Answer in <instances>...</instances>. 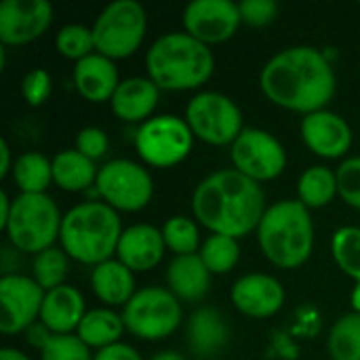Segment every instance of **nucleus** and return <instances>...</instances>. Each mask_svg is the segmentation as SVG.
<instances>
[{
	"instance_id": "c756f323",
	"label": "nucleus",
	"mask_w": 360,
	"mask_h": 360,
	"mask_svg": "<svg viewBox=\"0 0 360 360\" xmlns=\"http://www.w3.org/2000/svg\"><path fill=\"white\" fill-rule=\"evenodd\" d=\"M198 255L202 257V262H205V266L209 268L211 274H226L238 264L240 247H238V240L232 238V236L211 234L202 243V249H200Z\"/></svg>"
},
{
	"instance_id": "79ce46f5",
	"label": "nucleus",
	"mask_w": 360,
	"mask_h": 360,
	"mask_svg": "<svg viewBox=\"0 0 360 360\" xmlns=\"http://www.w3.org/2000/svg\"><path fill=\"white\" fill-rule=\"evenodd\" d=\"M0 177H6V173L11 171V150H8V143L6 139H0Z\"/></svg>"
},
{
	"instance_id": "4be33fe9",
	"label": "nucleus",
	"mask_w": 360,
	"mask_h": 360,
	"mask_svg": "<svg viewBox=\"0 0 360 360\" xmlns=\"http://www.w3.org/2000/svg\"><path fill=\"white\" fill-rule=\"evenodd\" d=\"M169 291L184 302H198L211 287V272L198 253L175 255L167 270Z\"/></svg>"
},
{
	"instance_id": "e433bc0d",
	"label": "nucleus",
	"mask_w": 360,
	"mask_h": 360,
	"mask_svg": "<svg viewBox=\"0 0 360 360\" xmlns=\"http://www.w3.org/2000/svg\"><path fill=\"white\" fill-rule=\"evenodd\" d=\"M238 8L243 23L253 27H264L272 23L278 15V4L274 0H243Z\"/></svg>"
},
{
	"instance_id": "b1692460",
	"label": "nucleus",
	"mask_w": 360,
	"mask_h": 360,
	"mask_svg": "<svg viewBox=\"0 0 360 360\" xmlns=\"http://www.w3.org/2000/svg\"><path fill=\"white\" fill-rule=\"evenodd\" d=\"M190 348L200 359H211L224 350L228 342V327L213 308H200L192 314L188 325Z\"/></svg>"
},
{
	"instance_id": "72a5a7b5",
	"label": "nucleus",
	"mask_w": 360,
	"mask_h": 360,
	"mask_svg": "<svg viewBox=\"0 0 360 360\" xmlns=\"http://www.w3.org/2000/svg\"><path fill=\"white\" fill-rule=\"evenodd\" d=\"M55 44L63 57L80 61V59L93 55V49H95L93 27H86L80 23H70V25L59 30Z\"/></svg>"
},
{
	"instance_id": "bb28decb",
	"label": "nucleus",
	"mask_w": 360,
	"mask_h": 360,
	"mask_svg": "<svg viewBox=\"0 0 360 360\" xmlns=\"http://www.w3.org/2000/svg\"><path fill=\"white\" fill-rule=\"evenodd\" d=\"M13 179L21 194H44L53 181V160L38 152H25L15 160Z\"/></svg>"
},
{
	"instance_id": "f704fd0d",
	"label": "nucleus",
	"mask_w": 360,
	"mask_h": 360,
	"mask_svg": "<svg viewBox=\"0 0 360 360\" xmlns=\"http://www.w3.org/2000/svg\"><path fill=\"white\" fill-rule=\"evenodd\" d=\"M42 360H93L89 346L78 335H51L40 350Z\"/></svg>"
},
{
	"instance_id": "a19ab883",
	"label": "nucleus",
	"mask_w": 360,
	"mask_h": 360,
	"mask_svg": "<svg viewBox=\"0 0 360 360\" xmlns=\"http://www.w3.org/2000/svg\"><path fill=\"white\" fill-rule=\"evenodd\" d=\"M25 331H27V344H30V346H36V348H40V350L46 346V342H49L51 335H53L42 323H34V325L27 327Z\"/></svg>"
},
{
	"instance_id": "c85d7f7f",
	"label": "nucleus",
	"mask_w": 360,
	"mask_h": 360,
	"mask_svg": "<svg viewBox=\"0 0 360 360\" xmlns=\"http://www.w3.org/2000/svg\"><path fill=\"white\" fill-rule=\"evenodd\" d=\"M329 356L331 360H360V314H344L329 333Z\"/></svg>"
},
{
	"instance_id": "a18cd8bd",
	"label": "nucleus",
	"mask_w": 360,
	"mask_h": 360,
	"mask_svg": "<svg viewBox=\"0 0 360 360\" xmlns=\"http://www.w3.org/2000/svg\"><path fill=\"white\" fill-rule=\"evenodd\" d=\"M150 360H186L179 352H173V350H167V352H160V354H156L154 359Z\"/></svg>"
},
{
	"instance_id": "6ab92c4d",
	"label": "nucleus",
	"mask_w": 360,
	"mask_h": 360,
	"mask_svg": "<svg viewBox=\"0 0 360 360\" xmlns=\"http://www.w3.org/2000/svg\"><path fill=\"white\" fill-rule=\"evenodd\" d=\"M86 310H84V297L76 287L61 285L57 289L46 291L40 321L53 335H70L78 325L82 323Z\"/></svg>"
},
{
	"instance_id": "9b49d317",
	"label": "nucleus",
	"mask_w": 360,
	"mask_h": 360,
	"mask_svg": "<svg viewBox=\"0 0 360 360\" xmlns=\"http://www.w3.org/2000/svg\"><path fill=\"white\" fill-rule=\"evenodd\" d=\"M95 184L105 205L116 211H139L154 194L152 175L141 165L127 158L105 162L99 169Z\"/></svg>"
},
{
	"instance_id": "c03bdc74",
	"label": "nucleus",
	"mask_w": 360,
	"mask_h": 360,
	"mask_svg": "<svg viewBox=\"0 0 360 360\" xmlns=\"http://www.w3.org/2000/svg\"><path fill=\"white\" fill-rule=\"evenodd\" d=\"M0 360H32L27 354L15 350V348H2L0 350Z\"/></svg>"
},
{
	"instance_id": "2f4dec72",
	"label": "nucleus",
	"mask_w": 360,
	"mask_h": 360,
	"mask_svg": "<svg viewBox=\"0 0 360 360\" xmlns=\"http://www.w3.org/2000/svg\"><path fill=\"white\" fill-rule=\"evenodd\" d=\"M331 253L344 274L360 283V228H340L331 238Z\"/></svg>"
},
{
	"instance_id": "6e6552de",
	"label": "nucleus",
	"mask_w": 360,
	"mask_h": 360,
	"mask_svg": "<svg viewBox=\"0 0 360 360\" xmlns=\"http://www.w3.org/2000/svg\"><path fill=\"white\" fill-rule=\"evenodd\" d=\"M181 304L165 287L139 289L122 310L124 327L141 340H165L181 323Z\"/></svg>"
},
{
	"instance_id": "5701e85b",
	"label": "nucleus",
	"mask_w": 360,
	"mask_h": 360,
	"mask_svg": "<svg viewBox=\"0 0 360 360\" xmlns=\"http://www.w3.org/2000/svg\"><path fill=\"white\" fill-rule=\"evenodd\" d=\"M91 287L108 306H127L135 291V274L120 259H108L93 268Z\"/></svg>"
},
{
	"instance_id": "ddd939ff",
	"label": "nucleus",
	"mask_w": 360,
	"mask_h": 360,
	"mask_svg": "<svg viewBox=\"0 0 360 360\" xmlns=\"http://www.w3.org/2000/svg\"><path fill=\"white\" fill-rule=\"evenodd\" d=\"M46 291L30 276L4 274L0 278V331L6 335L25 331L40 316Z\"/></svg>"
},
{
	"instance_id": "f257e3e1",
	"label": "nucleus",
	"mask_w": 360,
	"mask_h": 360,
	"mask_svg": "<svg viewBox=\"0 0 360 360\" xmlns=\"http://www.w3.org/2000/svg\"><path fill=\"white\" fill-rule=\"evenodd\" d=\"M264 95L291 112L312 114L325 110L335 95V72L327 55L308 44L276 53L259 74Z\"/></svg>"
},
{
	"instance_id": "9d476101",
	"label": "nucleus",
	"mask_w": 360,
	"mask_h": 360,
	"mask_svg": "<svg viewBox=\"0 0 360 360\" xmlns=\"http://www.w3.org/2000/svg\"><path fill=\"white\" fill-rule=\"evenodd\" d=\"M192 141L194 133L188 122L173 114L152 116L135 135V148L141 160L158 169L175 167L186 160L192 150Z\"/></svg>"
},
{
	"instance_id": "0eeeda50",
	"label": "nucleus",
	"mask_w": 360,
	"mask_h": 360,
	"mask_svg": "<svg viewBox=\"0 0 360 360\" xmlns=\"http://www.w3.org/2000/svg\"><path fill=\"white\" fill-rule=\"evenodd\" d=\"M148 27L146 11L135 0L108 4L93 23L95 51L108 59H124L143 42Z\"/></svg>"
},
{
	"instance_id": "dca6fc26",
	"label": "nucleus",
	"mask_w": 360,
	"mask_h": 360,
	"mask_svg": "<svg viewBox=\"0 0 360 360\" xmlns=\"http://www.w3.org/2000/svg\"><path fill=\"white\" fill-rule=\"evenodd\" d=\"M302 137L306 146L321 158H340L352 146L350 124L340 114L329 110L304 116Z\"/></svg>"
},
{
	"instance_id": "37998d69",
	"label": "nucleus",
	"mask_w": 360,
	"mask_h": 360,
	"mask_svg": "<svg viewBox=\"0 0 360 360\" xmlns=\"http://www.w3.org/2000/svg\"><path fill=\"white\" fill-rule=\"evenodd\" d=\"M11 207H13V200H8L6 192H0V228L6 226L8 215H11Z\"/></svg>"
},
{
	"instance_id": "4c0bfd02",
	"label": "nucleus",
	"mask_w": 360,
	"mask_h": 360,
	"mask_svg": "<svg viewBox=\"0 0 360 360\" xmlns=\"http://www.w3.org/2000/svg\"><path fill=\"white\" fill-rule=\"evenodd\" d=\"M53 91V82H51V76L46 70H32L25 74L23 82H21V93L25 97V101L30 105H42L49 95Z\"/></svg>"
},
{
	"instance_id": "7ed1b4c3",
	"label": "nucleus",
	"mask_w": 360,
	"mask_h": 360,
	"mask_svg": "<svg viewBox=\"0 0 360 360\" xmlns=\"http://www.w3.org/2000/svg\"><path fill=\"white\" fill-rule=\"evenodd\" d=\"M213 65L215 59L209 44L186 32H171L156 38L146 53L150 80L167 91L198 89L211 78Z\"/></svg>"
},
{
	"instance_id": "cd10ccee",
	"label": "nucleus",
	"mask_w": 360,
	"mask_h": 360,
	"mask_svg": "<svg viewBox=\"0 0 360 360\" xmlns=\"http://www.w3.org/2000/svg\"><path fill=\"white\" fill-rule=\"evenodd\" d=\"M297 194L308 209L327 207L338 192V173H333L329 167H310L302 173L297 181Z\"/></svg>"
},
{
	"instance_id": "ea45409f",
	"label": "nucleus",
	"mask_w": 360,
	"mask_h": 360,
	"mask_svg": "<svg viewBox=\"0 0 360 360\" xmlns=\"http://www.w3.org/2000/svg\"><path fill=\"white\" fill-rule=\"evenodd\" d=\"M93 360H141L139 352L135 348H131L129 344H114V346H108L103 350H99Z\"/></svg>"
},
{
	"instance_id": "a211bd4d",
	"label": "nucleus",
	"mask_w": 360,
	"mask_h": 360,
	"mask_svg": "<svg viewBox=\"0 0 360 360\" xmlns=\"http://www.w3.org/2000/svg\"><path fill=\"white\" fill-rule=\"evenodd\" d=\"M167 243L162 230L148 224H137L122 232L116 255L129 270L146 272L160 264Z\"/></svg>"
},
{
	"instance_id": "20e7f679",
	"label": "nucleus",
	"mask_w": 360,
	"mask_h": 360,
	"mask_svg": "<svg viewBox=\"0 0 360 360\" xmlns=\"http://www.w3.org/2000/svg\"><path fill=\"white\" fill-rule=\"evenodd\" d=\"M122 232L116 209L105 202H82L63 215L59 240L72 259L99 266L118 251Z\"/></svg>"
},
{
	"instance_id": "f8f14e48",
	"label": "nucleus",
	"mask_w": 360,
	"mask_h": 360,
	"mask_svg": "<svg viewBox=\"0 0 360 360\" xmlns=\"http://www.w3.org/2000/svg\"><path fill=\"white\" fill-rule=\"evenodd\" d=\"M232 162L236 171L253 181H270L287 167L283 143L264 129H245L232 143Z\"/></svg>"
},
{
	"instance_id": "f03ea898",
	"label": "nucleus",
	"mask_w": 360,
	"mask_h": 360,
	"mask_svg": "<svg viewBox=\"0 0 360 360\" xmlns=\"http://www.w3.org/2000/svg\"><path fill=\"white\" fill-rule=\"evenodd\" d=\"M266 209L262 186L236 169L211 173L192 194L196 219L213 234L232 236L236 240L257 230Z\"/></svg>"
},
{
	"instance_id": "58836bf2",
	"label": "nucleus",
	"mask_w": 360,
	"mask_h": 360,
	"mask_svg": "<svg viewBox=\"0 0 360 360\" xmlns=\"http://www.w3.org/2000/svg\"><path fill=\"white\" fill-rule=\"evenodd\" d=\"M76 150L91 160H97L108 152V135L97 127H84L76 137Z\"/></svg>"
},
{
	"instance_id": "c9c22d12",
	"label": "nucleus",
	"mask_w": 360,
	"mask_h": 360,
	"mask_svg": "<svg viewBox=\"0 0 360 360\" xmlns=\"http://www.w3.org/2000/svg\"><path fill=\"white\" fill-rule=\"evenodd\" d=\"M338 192L346 205L360 211V156L348 158L338 169Z\"/></svg>"
},
{
	"instance_id": "aec40b11",
	"label": "nucleus",
	"mask_w": 360,
	"mask_h": 360,
	"mask_svg": "<svg viewBox=\"0 0 360 360\" xmlns=\"http://www.w3.org/2000/svg\"><path fill=\"white\" fill-rule=\"evenodd\" d=\"M74 84L86 101H93V103L110 101L120 84L118 70L112 59H108L99 53H93L89 57L76 61Z\"/></svg>"
},
{
	"instance_id": "49530a36",
	"label": "nucleus",
	"mask_w": 360,
	"mask_h": 360,
	"mask_svg": "<svg viewBox=\"0 0 360 360\" xmlns=\"http://www.w3.org/2000/svg\"><path fill=\"white\" fill-rule=\"evenodd\" d=\"M352 306H354V312L360 314V283L359 287L354 289V293H352Z\"/></svg>"
},
{
	"instance_id": "423d86ee",
	"label": "nucleus",
	"mask_w": 360,
	"mask_h": 360,
	"mask_svg": "<svg viewBox=\"0 0 360 360\" xmlns=\"http://www.w3.org/2000/svg\"><path fill=\"white\" fill-rule=\"evenodd\" d=\"M59 209L46 194H19L13 200L8 221L4 226L8 240L23 253H42L53 247L61 234Z\"/></svg>"
},
{
	"instance_id": "1a4fd4ad",
	"label": "nucleus",
	"mask_w": 360,
	"mask_h": 360,
	"mask_svg": "<svg viewBox=\"0 0 360 360\" xmlns=\"http://www.w3.org/2000/svg\"><path fill=\"white\" fill-rule=\"evenodd\" d=\"M186 122L194 137L211 146L234 143L245 131L238 105L217 91H202L192 97L186 108Z\"/></svg>"
},
{
	"instance_id": "2eb2a0df",
	"label": "nucleus",
	"mask_w": 360,
	"mask_h": 360,
	"mask_svg": "<svg viewBox=\"0 0 360 360\" xmlns=\"http://www.w3.org/2000/svg\"><path fill=\"white\" fill-rule=\"evenodd\" d=\"M51 23L53 6L46 0H4L0 4L2 44H27L40 38Z\"/></svg>"
},
{
	"instance_id": "a878e982",
	"label": "nucleus",
	"mask_w": 360,
	"mask_h": 360,
	"mask_svg": "<svg viewBox=\"0 0 360 360\" xmlns=\"http://www.w3.org/2000/svg\"><path fill=\"white\" fill-rule=\"evenodd\" d=\"M124 321L116 312L108 308H97L89 310L82 319V323L76 329V335L89 346V348H108L118 344L122 331H124Z\"/></svg>"
},
{
	"instance_id": "473e14b6",
	"label": "nucleus",
	"mask_w": 360,
	"mask_h": 360,
	"mask_svg": "<svg viewBox=\"0 0 360 360\" xmlns=\"http://www.w3.org/2000/svg\"><path fill=\"white\" fill-rule=\"evenodd\" d=\"M162 236H165L167 247L175 255H194L200 247L198 226L190 217H184V215L171 217L162 226Z\"/></svg>"
},
{
	"instance_id": "393cba45",
	"label": "nucleus",
	"mask_w": 360,
	"mask_h": 360,
	"mask_svg": "<svg viewBox=\"0 0 360 360\" xmlns=\"http://www.w3.org/2000/svg\"><path fill=\"white\" fill-rule=\"evenodd\" d=\"M95 160L86 158L78 150H63L53 158V181L68 192H82L97 181Z\"/></svg>"
},
{
	"instance_id": "39448f33",
	"label": "nucleus",
	"mask_w": 360,
	"mask_h": 360,
	"mask_svg": "<svg viewBox=\"0 0 360 360\" xmlns=\"http://www.w3.org/2000/svg\"><path fill=\"white\" fill-rule=\"evenodd\" d=\"M257 240L264 255L278 268H300L314 247V226L310 209L302 200H278L266 209Z\"/></svg>"
},
{
	"instance_id": "f3484780",
	"label": "nucleus",
	"mask_w": 360,
	"mask_h": 360,
	"mask_svg": "<svg viewBox=\"0 0 360 360\" xmlns=\"http://www.w3.org/2000/svg\"><path fill=\"white\" fill-rule=\"evenodd\" d=\"M232 304L247 316L268 319L274 316L285 304L283 285L270 274H245L232 287Z\"/></svg>"
},
{
	"instance_id": "4468645a",
	"label": "nucleus",
	"mask_w": 360,
	"mask_h": 360,
	"mask_svg": "<svg viewBox=\"0 0 360 360\" xmlns=\"http://www.w3.org/2000/svg\"><path fill=\"white\" fill-rule=\"evenodd\" d=\"M240 23V8L232 0H192L184 8L186 32L205 44L230 40Z\"/></svg>"
},
{
	"instance_id": "412c9836",
	"label": "nucleus",
	"mask_w": 360,
	"mask_h": 360,
	"mask_svg": "<svg viewBox=\"0 0 360 360\" xmlns=\"http://www.w3.org/2000/svg\"><path fill=\"white\" fill-rule=\"evenodd\" d=\"M110 103H112V112L120 120L146 122L150 120V114L154 112L158 103V86L150 78H143V76L120 80Z\"/></svg>"
},
{
	"instance_id": "7c9ffc66",
	"label": "nucleus",
	"mask_w": 360,
	"mask_h": 360,
	"mask_svg": "<svg viewBox=\"0 0 360 360\" xmlns=\"http://www.w3.org/2000/svg\"><path fill=\"white\" fill-rule=\"evenodd\" d=\"M68 272H70V255L63 249L51 247L34 257V281L44 291L65 285Z\"/></svg>"
}]
</instances>
